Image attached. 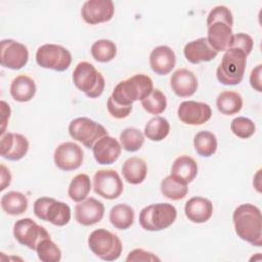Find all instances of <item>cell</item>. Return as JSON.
Here are the masks:
<instances>
[{"label":"cell","mask_w":262,"mask_h":262,"mask_svg":"<svg viewBox=\"0 0 262 262\" xmlns=\"http://www.w3.org/2000/svg\"><path fill=\"white\" fill-rule=\"evenodd\" d=\"M261 70H262V66L258 64L255 69H253V71L251 72L250 75V83L251 86L258 92L262 91V87H261Z\"/></svg>","instance_id":"obj_43"},{"label":"cell","mask_w":262,"mask_h":262,"mask_svg":"<svg viewBox=\"0 0 262 262\" xmlns=\"http://www.w3.org/2000/svg\"><path fill=\"white\" fill-rule=\"evenodd\" d=\"M235 233L255 247L262 246L261 211L252 204L239 205L232 215Z\"/></svg>","instance_id":"obj_1"},{"label":"cell","mask_w":262,"mask_h":262,"mask_svg":"<svg viewBox=\"0 0 262 262\" xmlns=\"http://www.w3.org/2000/svg\"><path fill=\"white\" fill-rule=\"evenodd\" d=\"M1 112H2V129H1V135L4 134L5 132V127H6V123L7 120L9 119L10 116V107L9 105L5 102V101H1Z\"/></svg>","instance_id":"obj_44"},{"label":"cell","mask_w":262,"mask_h":262,"mask_svg":"<svg viewBox=\"0 0 262 262\" xmlns=\"http://www.w3.org/2000/svg\"><path fill=\"white\" fill-rule=\"evenodd\" d=\"M29 150L28 139L18 133H5L1 135L0 155L2 158L10 161L23 159Z\"/></svg>","instance_id":"obj_17"},{"label":"cell","mask_w":262,"mask_h":262,"mask_svg":"<svg viewBox=\"0 0 262 262\" xmlns=\"http://www.w3.org/2000/svg\"><path fill=\"white\" fill-rule=\"evenodd\" d=\"M254 41L252 37L245 33H237L233 35L230 48H236L242 50L247 56L252 52Z\"/></svg>","instance_id":"obj_39"},{"label":"cell","mask_w":262,"mask_h":262,"mask_svg":"<svg viewBox=\"0 0 262 262\" xmlns=\"http://www.w3.org/2000/svg\"><path fill=\"white\" fill-rule=\"evenodd\" d=\"M110 221L117 229H128L134 221L133 208L127 204H118L114 206L110 212Z\"/></svg>","instance_id":"obj_28"},{"label":"cell","mask_w":262,"mask_h":262,"mask_svg":"<svg viewBox=\"0 0 262 262\" xmlns=\"http://www.w3.org/2000/svg\"><path fill=\"white\" fill-rule=\"evenodd\" d=\"M152 90L154 84L150 77L144 74H136L117 84L111 96L118 104L128 106L137 100L141 101Z\"/></svg>","instance_id":"obj_2"},{"label":"cell","mask_w":262,"mask_h":262,"mask_svg":"<svg viewBox=\"0 0 262 262\" xmlns=\"http://www.w3.org/2000/svg\"><path fill=\"white\" fill-rule=\"evenodd\" d=\"M198 174V164L196 162L188 156L178 157L171 169V176L178 182L187 185L190 183Z\"/></svg>","instance_id":"obj_24"},{"label":"cell","mask_w":262,"mask_h":262,"mask_svg":"<svg viewBox=\"0 0 262 262\" xmlns=\"http://www.w3.org/2000/svg\"><path fill=\"white\" fill-rule=\"evenodd\" d=\"M29 59L28 48L12 39H4L0 45L1 66L11 70L24 68Z\"/></svg>","instance_id":"obj_12"},{"label":"cell","mask_w":262,"mask_h":262,"mask_svg":"<svg viewBox=\"0 0 262 262\" xmlns=\"http://www.w3.org/2000/svg\"><path fill=\"white\" fill-rule=\"evenodd\" d=\"M69 134L87 148H92L98 139L108 135L107 130L102 125L86 117L72 120L69 125Z\"/></svg>","instance_id":"obj_8"},{"label":"cell","mask_w":262,"mask_h":262,"mask_svg":"<svg viewBox=\"0 0 262 262\" xmlns=\"http://www.w3.org/2000/svg\"><path fill=\"white\" fill-rule=\"evenodd\" d=\"M215 20H223L230 25H233V16L230 9L224 5H218L214 7L208 14L207 24Z\"/></svg>","instance_id":"obj_40"},{"label":"cell","mask_w":262,"mask_h":262,"mask_svg":"<svg viewBox=\"0 0 262 262\" xmlns=\"http://www.w3.org/2000/svg\"><path fill=\"white\" fill-rule=\"evenodd\" d=\"M207 40L210 46L217 52L228 50L233 37L232 25L223 20H215L207 24Z\"/></svg>","instance_id":"obj_16"},{"label":"cell","mask_w":262,"mask_h":262,"mask_svg":"<svg viewBox=\"0 0 262 262\" xmlns=\"http://www.w3.org/2000/svg\"><path fill=\"white\" fill-rule=\"evenodd\" d=\"M175 63V53L167 45H161L154 48L149 54L150 68L160 76L169 74L174 69Z\"/></svg>","instance_id":"obj_21"},{"label":"cell","mask_w":262,"mask_h":262,"mask_svg":"<svg viewBox=\"0 0 262 262\" xmlns=\"http://www.w3.org/2000/svg\"><path fill=\"white\" fill-rule=\"evenodd\" d=\"M122 173L125 180L130 184L141 183L147 174V166L144 160L138 157L127 159L122 166Z\"/></svg>","instance_id":"obj_26"},{"label":"cell","mask_w":262,"mask_h":262,"mask_svg":"<svg viewBox=\"0 0 262 262\" xmlns=\"http://www.w3.org/2000/svg\"><path fill=\"white\" fill-rule=\"evenodd\" d=\"M177 217L176 208L169 203L151 204L139 213L141 227L148 231H161L172 225Z\"/></svg>","instance_id":"obj_3"},{"label":"cell","mask_w":262,"mask_h":262,"mask_svg":"<svg viewBox=\"0 0 262 262\" xmlns=\"http://www.w3.org/2000/svg\"><path fill=\"white\" fill-rule=\"evenodd\" d=\"M104 215V206L94 198L85 199L75 207V219L84 226H90L99 222Z\"/></svg>","instance_id":"obj_18"},{"label":"cell","mask_w":262,"mask_h":262,"mask_svg":"<svg viewBox=\"0 0 262 262\" xmlns=\"http://www.w3.org/2000/svg\"><path fill=\"white\" fill-rule=\"evenodd\" d=\"M170 132V124L163 117H155L150 119L144 127V135L151 141H161L168 136Z\"/></svg>","instance_id":"obj_32"},{"label":"cell","mask_w":262,"mask_h":262,"mask_svg":"<svg viewBox=\"0 0 262 262\" xmlns=\"http://www.w3.org/2000/svg\"><path fill=\"white\" fill-rule=\"evenodd\" d=\"M216 105L218 111L223 115H235L243 107V98L237 92L223 91L218 95Z\"/></svg>","instance_id":"obj_29"},{"label":"cell","mask_w":262,"mask_h":262,"mask_svg":"<svg viewBox=\"0 0 262 262\" xmlns=\"http://www.w3.org/2000/svg\"><path fill=\"white\" fill-rule=\"evenodd\" d=\"M34 214L40 220L48 221L56 226H64L71 220L69 205L48 196H42L35 201Z\"/></svg>","instance_id":"obj_7"},{"label":"cell","mask_w":262,"mask_h":262,"mask_svg":"<svg viewBox=\"0 0 262 262\" xmlns=\"http://www.w3.org/2000/svg\"><path fill=\"white\" fill-rule=\"evenodd\" d=\"M247 63V55L239 49L229 48L225 51L216 76L224 85H237L243 81Z\"/></svg>","instance_id":"obj_4"},{"label":"cell","mask_w":262,"mask_h":262,"mask_svg":"<svg viewBox=\"0 0 262 262\" xmlns=\"http://www.w3.org/2000/svg\"><path fill=\"white\" fill-rule=\"evenodd\" d=\"M88 246L95 256L104 261L117 260L123 250L122 242L118 235L104 228L95 229L90 233Z\"/></svg>","instance_id":"obj_6"},{"label":"cell","mask_w":262,"mask_h":262,"mask_svg":"<svg viewBox=\"0 0 262 262\" xmlns=\"http://www.w3.org/2000/svg\"><path fill=\"white\" fill-rule=\"evenodd\" d=\"M36 90L35 81L27 75L15 77L10 85V94L18 102L30 101L35 96Z\"/></svg>","instance_id":"obj_25"},{"label":"cell","mask_w":262,"mask_h":262,"mask_svg":"<svg viewBox=\"0 0 262 262\" xmlns=\"http://www.w3.org/2000/svg\"><path fill=\"white\" fill-rule=\"evenodd\" d=\"M54 164L62 171H74L83 163V150L75 142L66 141L60 143L54 150Z\"/></svg>","instance_id":"obj_13"},{"label":"cell","mask_w":262,"mask_h":262,"mask_svg":"<svg viewBox=\"0 0 262 262\" xmlns=\"http://www.w3.org/2000/svg\"><path fill=\"white\" fill-rule=\"evenodd\" d=\"M193 145L201 157L209 158L217 150V138L210 131H200L193 138Z\"/></svg>","instance_id":"obj_31"},{"label":"cell","mask_w":262,"mask_h":262,"mask_svg":"<svg viewBox=\"0 0 262 262\" xmlns=\"http://www.w3.org/2000/svg\"><path fill=\"white\" fill-rule=\"evenodd\" d=\"M184 56L189 62L196 64L202 61H210L214 59L218 52L215 51L208 43L207 38L202 37L188 42L183 49Z\"/></svg>","instance_id":"obj_22"},{"label":"cell","mask_w":262,"mask_h":262,"mask_svg":"<svg viewBox=\"0 0 262 262\" xmlns=\"http://www.w3.org/2000/svg\"><path fill=\"white\" fill-rule=\"evenodd\" d=\"M126 261H160V258L151 252L142 249H134L128 254Z\"/></svg>","instance_id":"obj_42"},{"label":"cell","mask_w":262,"mask_h":262,"mask_svg":"<svg viewBox=\"0 0 262 262\" xmlns=\"http://www.w3.org/2000/svg\"><path fill=\"white\" fill-rule=\"evenodd\" d=\"M230 130L235 136L246 139L255 133L256 127L252 120L246 117H237L232 120L230 124Z\"/></svg>","instance_id":"obj_38"},{"label":"cell","mask_w":262,"mask_h":262,"mask_svg":"<svg viewBox=\"0 0 262 262\" xmlns=\"http://www.w3.org/2000/svg\"><path fill=\"white\" fill-rule=\"evenodd\" d=\"M13 235L20 245L34 251L41 241L50 237L47 230L31 218L17 220L13 225Z\"/></svg>","instance_id":"obj_10"},{"label":"cell","mask_w":262,"mask_h":262,"mask_svg":"<svg viewBox=\"0 0 262 262\" xmlns=\"http://www.w3.org/2000/svg\"><path fill=\"white\" fill-rule=\"evenodd\" d=\"M170 85L177 96L188 97L195 93L198 89V79L191 71L178 69L172 74Z\"/></svg>","instance_id":"obj_20"},{"label":"cell","mask_w":262,"mask_h":262,"mask_svg":"<svg viewBox=\"0 0 262 262\" xmlns=\"http://www.w3.org/2000/svg\"><path fill=\"white\" fill-rule=\"evenodd\" d=\"M179 120L191 126L203 125L210 120L212 110L208 103L199 102L193 100H186L180 103L177 110Z\"/></svg>","instance_id":"obj_14"},{"label":"cell","mask_w":262,"mask_h":262,"mask_svg":"<svg viewBox=\"0 0 262 262\" xmlns=\"http://www.w3.org/2000/svg\"><path fill=\"white\" fill-rule=\"evenodd\" d=\"M36 61L41 68L63 72L71 66L72 54L63 46L44 44L37 49Z\"/></svg>","instance_id":"obj_9"},{"label":"cell","mask_w":262,"mask_h":262,"mask_svg":"<svg viewBox=\"0 0 262 262\" xmlns=\"http://www.w3.org/2000/svg\"><path fill=\"white\" fill-rule=\"evenodd\" d=\"M184 212L191 222L204 223L211 218L213 214V205L208 199L193 196L185 203Z\"/></svg>","instance_id":"obj_23"},{"label":"cell","mask_w":262,"mask_h":262,"mask_svg":"<svg viewBox=\"0 0 262 262\" xmlns=\"http://www.w3.org/2000/svg\"><path fill=\"white\" fill-rule=\"evenodd\" d=\"M121 146L127 151H137L144 143V135L137 128H126L120 134Z\"/></svg>","instance_id":"obj_35"},{"label":"cell","mask_w":262,"mask_h":262,"mask_svg":"<svg viewBox=\"0 0 262 262\" xmlns=\"http://www.w3.org/2000/svg\"><path fill=\"white\" fill-rule=\"evenodd\" d=\"M142 107L151 115H160L167 107V99L159 89H154L151 93L141 100Z\"/></svg>","instance_id":"obj_36"},{"label":"cell","mask_w":262,"mask_h":262,"mask_svg":"<svg viewBox=\"0 0 262 262\" xmlns=\"http://www.w3.org/2000/svg\"><path fill=\"white\" fill-rule=\"evenodd\" d=\"M161 191L167 199L172 201H179L187 194L188 187L187 185L178 182L171 175H169L162 180Z\"/></svg>","instance_id":"obj_34"},{"label":"cell","mask_w":262,"mask_h":262,"mask_svg":"<svg viewBox=\"0 0 262 262\" xmlns=\"http://www.w3.org/2000/svg\"><path fill=\"white\" fill-rule=\"evenodd\" d=\"M90 189H91V182H90L89 176L87 174L81 173L76 175L72 179L69 185L68 194L72 201L76 203H80L88 196Z\"/></svg>","instance_id":"obj_30"},{"label":"cell","mask_w":262,"mask_h":262,"mask_svg":"<svg viewBox=\"0 0 262 262\" xmlns=\"http://www.w3.org/2000/svg\"><path fill=\"white\" fill-rule=\"evenodd\" d=\"M1 208L8 215H21L28 209V199L19 191H8L1 198Z\"/></svg>","instance_id":"obj_27"},{"label":"cell","mask_w":262,"mask_h":262,"mask_svg":"<svg viewBox=\"0 0 262 262\" xmlns=\"http://www.w3.org/2000/svg\"><path fill=\"white\" fill-rule=\"evenodd\" d=\"M38 258L43 262H58L61 259V251L50 237L39 243L36 248Z\"/></svg>","instance_id":"obj_37"},{"label":"cell","mask_w":262,"mask_h":262,"mask_svg":"<svg viewBox=\"0 0 262 262\" xmlns=\"http://www.w3.org/2000/svg\"><path fill=\"white\" fill-rule=\"evenodd\" d=\"M115 13V5L111 0H87L84 2L81 15L89 25L108 21Z\"/></svg>","instance_id":"obj_15"},{"label":"cell","mask_w":262,"mask_h":262,"mask_svg":"<svg viewBox=\"0 0 262 262\" xmlns=\"http://www.w3.org/2000/svg\"><path fill=\"white\" fill-rule=\"evenodd\" d=\"M91 54L92 57L99 62H108L115 58L117 46L111 40H97L91 46Z\"/></svg>","instance_id":"obj_33"},{"label":"cell","mask_w":262,"mask_h":262,"mask_svg":"<svg viewBox=\"0 0 262 262\" xmlns=\"http://www.w3.org/2000/svg\"><path fill=\"white\" fill-rule=\"evenodd\" d=\"M93 189L103 199L115 200L123 192L124 184L115 170H98L93 177Z\"/></svg>","instance_id":"obj_11"},{"label":"cell","mask_w":262,"mask_h":262,"mask_svg":"<svg viewBox=\"0 0 262 262\" xmlns=\"http://www.w3.org/2000/svg\"><path fill=\"white\" fill-rule=\"evenodd\" d=\"M122 146L119 141L108 135L98 139L92 147L95 161L100 165H111L115 163L121 155Z\"/></svg>","instance_id":"obj_19"},{"label":"cell","mask_w":262,"mask_h":262,"mask_svg":"<svg viewBox=\"0 0 262 262\" xmlns=\"http://www.w3.org/2000/svg\"><path fill=\"white\" fill-rule=\"evenodd\" d=\"M106 107L110 115L115 119H124L127 118L132 112V105H121L114 101L112 96L108 97L106 101Z\"/></svg>","instance_id":"obj_41"},{"label":"cell","mask_w":262,"mask_h":262,"mask_svg":"<svg viewBox=\"0 0 262 262\" xmlns=\"http://www.w3.org/2000/svg\"><path fill=\"white\" fill-rule=\"evenodd\" d=\"M11 181V175L9 170L2 164L1 165V186H0V190H4L6 186H8L10 184Z\"/></svg>","instance_id":"obj_45"},{"label":"cell","mask_w":262,"mask_h":262,"mask_svg":"<svg viewBox=\"0 0 262 262\" xmlns=\"http://www.w3.org/2000/svg\"><path fill=\"white\" fill-rule=\"evenodd\" d=\"M75 86L90 98L100 96L104 90L103 76L88 61L79 62L72 76Z\"/></svg>","instance_id":"obj_5"}]
</instances>
